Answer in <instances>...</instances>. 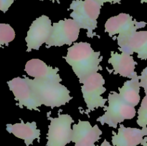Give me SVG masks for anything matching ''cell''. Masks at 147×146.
Masks as SVG:
<instances>
[{"label": "cell", "instance_id": "obj_21", "mask_svg": "<svg viewBox=\"0 0 147 146\" xmlns=\"http://www.w3.org/2000/svg\"><path fill=\"white\" fill-rule=\"evenodd\" d=\"M14 1V0H0V10L2 12L6 13Z\"/></svg>", "mask_w": 147, "mask_h": 146}, {"label": "cell", "instance_id": "obj_4", "mask_svg": "<svg viewBox=\"0 0 147 146\" xmlns=\"http://www.w3.org/2000/svg\"><path fill=\"white\" fill-rule=\"evenodd\" d=\"M109 105L103 107L105 113L97 118L101 125H108L116 128L117 125L126 120H131L136 115L135 107L130 105L121 97L119 93L111 92L108 96Z\"/></svg>", "mask_w": 147, "mask_h": 146}, {"label": "cell", "instance_id": "obj_14", "mask_svg": "<svg viewBox=\"0 0 147 146\" xmlns=\"http://www.w3.org/2000/svg\"><path fill=\"white\" fill-rule=\"evenodd\" d=\"M111 142L114 146H137L147 135V127L142 129L126 127L121 124L118 133L112 132Z\"/></svg>", "mask_w": 147, "mask_h": 146}, {"label": "cell", "instance_id": "obj_18", "mask_svg": "<svg viewBox=\"0 0 147 146\" xmlns=\"http://www.w3.org/2000/svg\"><path fill=\"white\" fill-rule=\"evenodd\" d=\"M15 31L8 24H0V45L7 46L14 40Z\"/></svg>", "mask_w": 147, "mask_h": 146}, {"label": "cell", "instance_id": "obj_1", "mask_svg": "<svg viewBox=\"0 0 147 146\" xmlns=\"http://www.w3.org/2000/svg\"><path fill=\"white\" fill-rule=\"evenodd\" d=\"M64 59L71 66L81 84L89 76L102 70L100 63L103 57L100 56V52H95L88 42L75 43L67 49Z\"/></svg>", "mask_w": 147, "mask_h": 146}, {"label": "cell", "instance_id": "obj_13", "mask_svg": "<svg viewBox=\"0 0 147 146\" xmlns=\"http://www.w3.org/2000/svg\"><path fill=\"white\" fill-rule=\"evenodd\" d=\"M59 68L47 65L42 60L40 59H32L25 64L24 71L28 75L34 79L42 81L58 82H60L62 79L58 74Z\"/></svg>", "mask_w": 147, "mask_h": 146}, {"label": "cell", "instance_id": "obj_25", "mask_svg": "<svg viewBox=\"0 0 147 146\" xmlns=\"http://www.w3.org/2000/svg\"><path fill=\"white\" fill-rule=\"evenodd\" d=\"M40 1H44V0H40ZM50 1H53V2H55V1H57L58 3H60V0H50Z\"/></svg>", "mask_w": 147, "mask_h": 146}, {"label": "cell", "instance_id": "obj_8", "mask_svg": "<svg viewBox=\"0 0 147 146\" xmlns=\"http://www.w3.org/2000/svg\"><path fill=\"white\" fill-rule=\"evenodd\" d=\"M7 84L12 92L15 100L18 102L20 108L24 107L28 110L40 111L38 107L42 105V103L34 92L30 79L26 77H15L7 82Z\"/></svg>", "mask_w": 147, "mask_h": 146}, {"label": "cell", "instance_id": "obj_7", "mask_svg": "<svg viewBox=\"0 0 147 146\" xmlns=\"http://www.w3.org/2000/svg\"><path fill=\"white\" fill-rule=\"evenodd\" d=\"M80 29V26L73 19H65L53 23L46 47L71 45L78 38Z\"/></svg>", "mask_w": 147, "mask_h": 146}, {"label": "cell", "instance_id": "obj_2", "mask_svg": "<svg viewBox=\"0 0 147 146\" xmlns=\"http://www.w3.org/2000/svg\"><path fill=\"white\" fill-rule=\"evenodd\" d=\"M102 6L95 0H73L70 5V17L80 26L87 30V37L93 38L97 34L94 30L98 27V18Z\"/></svg>", "mask_w": 147, "mask_h": 146}, {"label": "cell", "instance_id": "obj_5", "mask_svg": "<svg viewBox=\"0 0 147 146\" xmlns=\"http://www.w3.org/2000/svg\"><path fill=\"white\" fill-rule=\"evenodd\" d=\"M104 84L105 79L98 72L89 76L82 83L81 91L87 107L86 111L87 115L99 107L106 106L108 99L103 98L101 96L106 91Z\"/></svg>", "mask_w": 147, "mask_h": 146}, {"label": "cell", "instance_id": "obj_20", "mask_svg": "<svg viewBox=\"0 0 147 146\" xmlns=\"http://www.w3.org/2000/svg\"><path fill=\"white\" fill-rule=\"evenodd\" d=\"M139 80H140V86L143 87L145 94H147V67L142 70V74L139 76Z\"/></svg>", "mask_w": 147, "mask_h": 146}, {"label": "cell", "instance_id": "obj_24", "mask_svg": "<svg viewBox=\"0 0 147 146\" xmlns=\"http://www.w3.org/2000/svg\"><path fill=\"white\" fill-rule=\"evenodd\" d=\"M141 145H142V146H147V136H145V137H144Z\"/></svg>", "mask_w": 147, "mask_h": 146}, {"label": "cell", "instance_id": "obj_23", "mask_svg": "<svg viewBox=\"0 0 147 146\" xmlns=\"http://www.w3.org/2000/svg\"><path fill=\"white\" fill-rule=\"evenodd\" d=\"M99 146H112V145L110 144L109 142H108L106 140H104V141H103V143H101V145Z\"/></svg>", "mask_w": 147, "mask_h": 146}, {"label": "cell", "instance_id": "obj_3", "mask_svg": "<svg viewBox=\"0 0 147 146\" xmlns=\"http://www.w3.org/2000/svg\"><path fill=\"white\" fill-rule=\"evenodd\" d=\"M30 82L40 102L46 107H61L73 99L68 89L58 82L42 81L35 79H30Z\"/></svg>", "mask_w": 147, "mask_h": 146}, {"label": "cell", "instance_id": "obj_26", "mask_svg": "<svg viewBox=\"0 0 147 146\" xmlns=\"http://www.w3.org/2000/svg\"><path fill=\"white\" fill-rule=\"evenodd\" d=\"M141 2L143 4V3H146L147 4V0H141Z\"/></svg>", "mask_w": 147, "mask_h": 146}, {"label": "cell", "instance_id": "obj_16", "mask_svg": "<svg viewBox=\"0 0 147 146\" xmlns=\"http://www.w3.org/2000/svg\"><path fill=\"white\" fill-rule=\"evenodd\" d=\"M7 130L15 137L24 140L26 146H30L37 139L40 142V130L37 128L36 122L24 123L21 120L20 123L7 125Z\"/></svg>", "mask_w": 147, "mask_h": 146}, {"label": "cell", "instance_id": "obj_9", "mask_svg": "<svg viewBox=\"0 0 147 146\" xmlns=\"http://www.w3.org/2000/svg\"><path fill=\"white\" fill-rule=\"evenodd\" d=\"M146 25L145 21H137L130 14L121 13L106 21L105 31L111 37L116 34H119L117 37H125L137 31L138 29L145 27Z\"/></svg>", "mask_w": 147, "mask_h": 146}, {"label": "cell", "instance_id": "obj_12", "mask_svg": "<svg viewBox=\"0 0 147 146\" xmlns=\"http://www.w3.org/2000/svg\"><path fill=\"white\" fill-rule=\"evenodd\" d=\"M101 135L98 125L92 126L88 121L78 120L73 125L72 142L75 146H96L95 143L100 140Z\"/></svg>", "mask_w": 147, "mask_h": 146}, {"label": "cell", "instance_id": "obj_15", "mask_svg": "<svg viewBox=\"0 0 147 146\" xmlns=\"http://www.w3.org/2000/svg\"><path fill=\"white\" fill-rule=\"evenodd\" d=\"M109 63L112 65L114 74H119L129 79H132L137 74L135 72V67L137 62L134 60V57L131 54L124 52L119 54L111 52V57L109 59Z\"/></svg>", "mask_w": 147, "mask_h": 146}, {"label": "cell", "instance_id": "obj_10", "mask_svg": "<svg viewBox=\"0 0 147 146\" xmlns=\"http://www.w3.org/2000/svg\"><path fill=\"white\" fill-rule=\"evenodd\" d=\"M52 21L46 15H42L32 21L25 38L27 52L39 50L50 37L52 30Z\"/></svg>", "mask_w": 147, "mask_h": 146}, {"label": "cell", "instance_id": "obj_22", "mask_svg": "<svg viewBox=\"0 0 147 146\" xmlns=\"http://www.w3.org/2000/svg\"><path fill=\"white\" fill-rule=\"evenodd\" d=\"M95 1L98 2L101 6H103L104 3L106 2L111 3V4H120L121 2V0H95Z\"/></svg>", "mask_w": 147, "mask_h": 146}, {"label": "cell", "instance_id": "obj_11", "mask_svg": "<svg viewBox=\"0 0 147 146\" xmlns=\"http://www.w3.org/2000/svg\"><path fill=\"white\" fill-rule=\"evenodd\" d=\"M119 50L132 55L137 53L138 58L147 60V31H137L125 37H116Z\"/></svg>", "mask_w": 147, "mask_h": 146}, {"label": "cell", "instance_id": "obj_6", "mask_svg": "<svg viewBox=\"0 0 147 146\" xmlns=\"http://www.w3.org/2000/svg\"><path fill=\"white\" fill-rule=\"evenodd\" d=\"M47 135V146H65L72 142L74 120L68 114H59L57 117H50Z\"/></svg>", "mask_w": 147, "mask_h": 146}, {"label": "cell", "instance_id": "obj_17", "mask_svg": "<svg viewBox=\"0 0 147 146\" xmlns=\"http://www.w3.org/2000/svg\"><path fill=\"white\" fill-rule=\"evenodd\" d=\"M140 80L138 74L130 80L124 82L123 87H119V95L126 102L133 107H136L140 102Z\"/></svg>", "mask_w": 147, "mask_h": 146}, {"label": "cell", "instance_id": "obj_19", "mask_svg": "<svg viewBox=\"0 0 147 146\" xmlns=\"http://www.w3.org/2000/svg\"><path fill=\"white\" fill-rule=\"evenodd\" d=\"M136 123L141 127H147V94L142 100L141 106L138 110Z\"/></svg>", "mask_w": 147, "mask_h": 146}]
</instances>
